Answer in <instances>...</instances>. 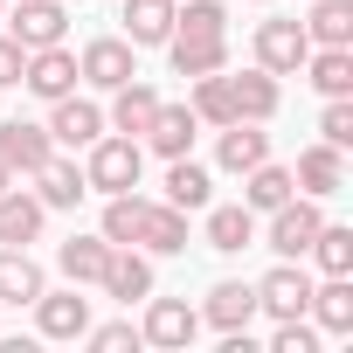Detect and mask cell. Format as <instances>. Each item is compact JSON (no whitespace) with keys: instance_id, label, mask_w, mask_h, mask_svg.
<instances>
[{"instance_id":"cell-3","label":"cell","mask_w":353,"mask_h":353,"mask_svg":"<svg viewBox=\"0 0 353 353\" xmlns=\"http://www.w3.org/2000/svg\"><path fill=\"white\" fill-rule=\"evenodd\" d=\"M21 90H35L42 104L70 97V90H77V56H70L63 42H49V49H28V63H21Z\"/></svg>"},{"instance_id":"cell-21","label":"cell","mask_w":353,"mask_h":353,"mask_svg":"<svg viewBox=\"0 0 353 353\" xmlns=\"http://www.w3.org/2000/svg\"><path fill=\"white\" fill-rule=\"evenodd\" d=\"M139 243L152 256H181L188 250V208H173V201H152L145 222H139Z\"/></svg>"},{"instance_id":"cell-19","label":"cell","mask_w":353,"mask_h":353,"mask_svg":"<svg viewBox=\"0 0 353 353\" xmlns=\"http://www.w3.org/2000/svg\"><path fill=\"white\" fill-rule=\"evenodd\" d=\"M173 8H181V0H125V42L132 49H159L173 35Z\"/></svg>"},{"instance_id":"cell-41","label":"cell","mask_w":353,"mask_h":353,"mask_svg":"<svg viewBox=\"0 0 353 353\" xmlns=\"http://www.w3.org/2000/svg\"><path fill=\"white\" fill-rule=\"evenodd\" d=\"M0 8H8V0H0Z\"/></svg>"},{"instance_id":"cell-1","label":"cell","mask_w":353,"mask_h":353,"mask_svg":"<svg viewBox=\"0 0 353 353\" xmlns=\"http://www.w3.org/2000/svg\"><path fill=\"white\" fill-rule=\"evenodd\" d=\"M139 166H145V152H139V139H90V166H83V181L97 188V194H125V188H139Z\"/></svg>"},{"instance_id":"cell-36","label":"cell","mask_w":353,"mask_h":353,"mask_svg":"<svg viewBox=\"0 0 353 353\" xmlns=\"http://www.w3.org/2000/svg\"><path fill=\"white\" fill-rule=\"evenodd\" d=\"M319 139L325 145H353V97H325V118H319Z\"/></svg>"},{"instance_id":"cell-39","label":"cell","mask_w":353,"mask_h":353,"mask_svg":"<svg viewBox=\"0 0 353 353\" xmlns=\"http://www.w3.org/2000/svg\"><path fill=\"white\" fill-rule=\"evenodd\" d=\"M21 63H28V49H21L14 35H0V90H8V83H21Z\"/></svg>"},{"instance_id":"cell-33","label":"cell","mask_w":353,"mask_h":353,"mask_svg":"<svg viewBox=\"0 0 353 353\" xmlns=\"http://www.w3.org/2000/svg\"><path fill=\"white\" fill-rule=\"evenodd\" d=\"M194 118L201 125H236V104H229V77L222 70H208V77H194Z\"/></svg>"},{"instance_id":"cell-27","label":"cell","mask_w":353,"mask_h":353,"mask_svg":"<svg viewBox=\"0 0 353 353\" xmlns=\"http://www.w3.org/2000/svg\"><path fill=\"white\" fill-rule=\"evenodd\" d=\"M111 250H118V243H104V236H70V243L56 250V263H63L70 284H97L104 263H111Z\"/></svg>"},{"instance_id":"cell-40","label":"cell","mask_w":353,"mask_h":353,"mask_svg":"<svg viewBox=\"0 0 353 353\" xmlns=\"http://www.w3.org/2000/svg\"><path fill=\"white\" fill-rule=\"evenodd\" d=\"M8 188H14V173H8V159H0V194H8Z\"/></svg>"},{"instance_id":"cell-6","label":"cell","mask_w":353,"mask_h":353,"mask_svg":"<svg viewBox=\"0 0 353 353\" xmlns=\"http://www.w3.org/2000/svg\"><path fill=\"white\" fill-rule=\"evenodd\" d=\"M305 305H312V277L298 270V256H284V263L256 284V312H270V319H305Z\"/></svg>"},{"instance_id":"cell-15","label":"cell","mask_w":353,"mask_h":353,"mask_svg":"<svg viewBox=\"0 0 353 353\" xmlns=\"http://www.w3.org/2000/svg\"><path fill=\"white\" fill-rule=\"evenodd\" d=\"M166 56H173V77H208L229 63V35H166Z\"/></svg>"},{"instance_id":"cell-32","label":"cell","mask_w":353,"mask_h":353,"mask_svg":"<svg viewBox=\"0 0 353 353\" xmlns=\"http://www.w3.org/2000/svg\"><path fill=\"white\" fill-rule=\"evenodd\" d=\"M166 201L173 208H208V166H194L188 152L166 166Z\"/></svg>"},{"instance_id":"cell-17","label":"cell","mask_w":353,"mask_h":353,"mask_svg":"<svg viewBox=\"0 0 353 353\" xmlns=\"http://www.w3.org/2000/svg\"><path fill=\"white\" fill-rule=\"evenodd\" d=\"M97 284H104V291H111V298H118V305H132V298H152V263H145V256H139V250H132V243H118V250H111V263H104V277H97Z\"/></svg>"},{"instance_id":"cell-30","label":"cell","mask_w":353,"mask_h":353,"mask_svg":"<svg viewBox=\"0 0 353 353\" xmlns=\"http://www.w3.org/2000/svg\"><path fill=\"white\" fill-rule=\"evenodd\" d=\"M325 332H353V284L346 277H325V284H312V305H305Z\"/></svg>"},{"instance_id":"cell-35","label":"cell","mask_w":353,"mask_h":353,"mask_svg":"<svg viewBox=\"0 0 353 353\" xmlns=\"http://www.w3.org/2000/svg\"><path fill=\"white\" fill-rule=\"evenodd\" d=\"M173 28L181 35H229V8L222 0H188V8H173Z\"/></svg>"},{"instance_id":"cell-11","label":"cell","mask_w":353,"mask_h":353,"mask_svg":"<svg viewBox=\"0 0 353 353\" xmlns=\"http://www.w3.org/2000/svg\"><path fill=\"white\" fill-rule=\"evenodd\" d=\"M63 28H70L63 0H21L14 21H8V35H14L21 49H49V42H63Z\"/></svg>"},{"instance_id":"cell-9","label":"cell","mask_w":353,"mask_h":353,"mask_svg":"<svg viewBox=\"0 0 353 353\" xmlns=\"http://www.w3.org/2000/svg\"><path fill=\"white\" fill-rule=\"evenodd\" d=\"M49 139H56V145H90V139H104V111L70 90V97L49 104Z\"/></svg>"},{"instance_id":"cell-28","label":"cell","mask_w":353,"mask_h":353,"mask_svg":"<svg viewBox=\"0 0 353 353\" xmlns=\"http://www.w3.org/2000/svg\"><path fill=\"white\" fill-rule=\"evenodd\" d=\"M305 77H312L319 97H353V49H312Z\"/></svg>"},{"instance_id":"cell-14","label":"cell","mask_w":353,"mask_h":353,"mask_svg":"<svg viewBox=\"0 0 353 353\" xmlns=\"http://www.w3.org/2000/svg\"><path fill=\"white\" fill-rule=\"evenodd\" d=\"M194 132H201V118H194V104H159L152 111V125L139 132L152 152H166V159H181L188 145H194Z\"/></svg>"},{"instance_id":"cell-23","label":"cell","mask_w":353,"mask_h":353,"mask_svg":"<svg viewBox=\"0 0 353 353\" xmlns=\"http://www.w3.org/2000/svg\"><path fill=\"white\" fill-rule=\"evenodd\" d=\"M215 159H222L229 173H250L256 159H270V132H263V125H250V118H236V125H222Z\"/></svg>"},{"instance_id":"cell-5","label":"cell","mask_w":353,"mask_h":353,"mask_svg":"<svg viewBox=\"0 0 353 353\" xmlns=\"http://www.w3.org/2000/svg\"><path fill=\"white\" fill-rule=\"evenodd\" d=\"M319 222H325V215H319L312 194H305V201H298V194L277 201V208H270V250H277V256H305L312 236H319Z\"/></svg>"},{"instance_id":"cell-7","label":"cell","mask_w":353,"mask_h":353,"mask_svg":"<svg viewBox=\"0 0 353 353\" xmlns=\"http://www.w3.org/2000/svg\"><path fill=\"white\" fill-rule=\"evenodd\" d=\"M291 181H298V194H312V201H325V194H339L346 188V152L339 145H305L298 152V166H291Z\"/></svg>"},{"instance_id":"cell-37","label":"cell","mask_w":353,"mask_h":353,"mask_svg":"<svg viewBox=\"0 0 353 353\" xmlns=\"http://www.w3.org/2000/svg\"><path fill=\"white\" fill-rule=\"evenodd\" d=\"M270 353H319V332H312L305 319H277V339H270Z\"/></svg>"},{"instance_id":"cell-20","label":"cell","mask_w":353,"mask_h":353,"mask_svg":"<svg viewBox=\"0 0 353 353\" xmlns=\"http://www.w3.org/2000/svg\"><path fill=\"white\" fill-rule=\"evenodd\" d=\"M298 194V181H291V166H270V159H256L250 173H243V208L250 215H270L277 201H291Z\"/></svg>"},{"instance_id":"cell-4","label":"cell","mask_w":353,"mask_h":353,"mask_svg":"<svg viewBox=\"0 0 353 353\" xmlns=\"http://www.w3.org/2000/svg\"><path fill=\"white\" fill-rule=\"evenodd\" d=\"M77 77H83V83H97V90H118V83H132V77H139V63H132V42H125V35H97V42L77 56Z\"/></svg>"},{"instance_id":"cell-16","label":"cell","mask_w":353,"mask_h":353,"mask_svg":"<svg viewBox=\"0 0 353 353\" xmlns=\"http://www.w3.org/2000/svg\"><path fill=\"white\" fill-rule=\"evenodd\" d=\"M83 194H90V181H83L77 159H56V152H49V159L35 166V201H42V208H77Z\"/></svg>"},{"instance_id":"cell-22","label":"cell","mask_w":353,"mask_h":353,"mask_svg":"<svg viewBox=\"0 0 353 353\" xmlns=\"http://www.w3.org/2000/svg\"><path fill=\"white\" fill-rule=\"evenodd\" d=\"M42 201L35 194H21V188H8V194H0V243H8V250H28L35 236H42Z\"/></svg>"},{"instance_id":"cell-25","label":"cell","mask_w":353,"mask_h":353,"mask_svg":"<svg viewBox=\"0 0 353 353\" xmlns=\"http://www.w3.org/2000/svg\"><path fill=\"white\" fill-rule=\"evenodd\" d=\"M305 35L312 49H353V0H312Z\"/></svg>"},{"instance_id":"cell-29","label":"cell","mask_w":353,"mask_h":353,"mask_svg":"<svg viewBox=\"0 0 353 353\" xmlns=\"http://www.w3.org/2000/svg\"><path fill=\"white\" fill-rule=\"evenodd\" d=\"M256 243V215L236 201V208H208V250H222V256H236V250H250Z\"/></svg>"},{"instance_id":"cell-8","label":"cell","mask_w":353,"mask_h":353,"mask_svg":"<svg viewBox=\"0 0 353 353\" xmlns=\"http://www.w3.org/2000/svg\"><path fill=\"white\" fill-rule=\"evenodd\" d=\"M35 325L49 332V339H83L90 332V298L70 284V291H42L35 298Z\"/></svg>"},{"instance_id":"cell-18","label":"cell","mask_w":353,"mask_h":353,"mask_svg":"<svg viewBox=\"0 0 353 353\" xmlns=\"http://www.w3.org/2000/svg\"><path fill=\"white\" fill-rule=\"evenodd\" d=\"M42 291H49L42 263H35L28 250H8V243H0V305H35Z\"/></svg>"},{"instance_id":"cell-26","label":"cell","mask_w":353,"mask_h":353,"mask_svg":"<svg viewBox=\"0 0 353 353\" xmlns=\"http://www.w3.org/2000/svg\"><path fill=\"white\" fill-rule=\"evenodd\" d=\"M152 111H159V90H152V83H139V77H132V83H118V90H111V125H118L125 139H139V132L152 125Z\"/></svg>"},{"instance_id":"cell-24","label":"cell","mask_w":353,"mask_h":353,"mask_svg":"<svg viewBox=\"0 0 353 353\" xmlns=\"http://www.w3.org/2000/svg\"><path fill=\"white\" fill-rule=\"evenodd\" d=\"M201 319H208V325H222V332H243V325L256 319V284H236V277H229V284H215V291H208V305H201Z\"/></svg>"},{"instance_id":"cell-2","label":"cell","mask_w":353,"mask_h":353,"mask_svg":"<svg viewBox=\"0 0 353 353\" xmlns=\"http://www.w3.org/2000/svg\"><path fill=\"white\" fill-rule=\"evenodd\" d=\"M305 56H312L305 21H263V28H256V63H263L270 77H298Z\"/></svg>"},{"instance_id":"cell-34","label":"cell","mask_w":353,"mask_h":353,"mask_svg":"<svg viewBox=\"0 0 353 353\" xmlns=\"http://www.w3.org/2000/svg\"><path fill=\"white\" fill-rule=\"evenodd\" d=\"M145 208H152V201H139L132 188H125V194H111V201H104V229H97V236H104V243H139Z\"/></svg>"},{"instance_id":"cell-13","label":"cell","mask_w":353,"mask_h":353,"mask_svg":"<svg viewBox=\"0 0 353 353\" xmlns=\"http://www.w3.org/2000/svg\"><path fill=\"white\" fill-rule=\"evenodd\" d=\"M229 104H236V118H250V125H263V118H277V104H284V90H277V77L256 63V70H243V77H229Z\"/></svg>"},{"instance_id":"cell-10","label":"cell","mask_w":353,"mask_h":353,"mask_svg":"<svg viewBox=\"0 0 353 353\" xmlns=\"http://www.w3.org/2000/svg\"><path fill=\"white\" fill-rule=\"evenodd\" d=\"M194 332H201V312L181 305V298H152L145 305V325H139V339H152V346H188Z\"/></svg>"},{"instance_id":"cell-31","label":"cell","mask_w":353,"mask_h":353,"mask_svg":"<svg viewBox=\"0 0 353 353\" xmlns=\"http://www.w3.org/2000/svg\"><path fill=\"white\" fill-rule=\"evenodd\" d=\"M305 256H319V270H325V277H353V229L319 222V236H312V250H305Z\"/></svg>"},{"instance_id":"cell-12","label":"cell","mask_w":353,"mask_h":353,"mask_svg":"<svg viewBox=\"0 0 353 353\" xmlns=\"http://www.w3.org/2000/svg\"><path fill=\"white\" fill-rule=\"evenodd\" d=\"M49 152H56L49 125H28V118H8V125H0V159H8V173H35Z\"/></svg>"},{"instance_id":"cell-38","label":"cell","mask_w":353,"mask_h":353,"mask_svg":"<svg viewBox=\"0 0 353 353\" xmlns=\"http://www.w3.org/2000/svg\"><path fill=\"white\" fill-rule=\"evenodd\" d=\"M90 346H97V353H125V346H139V325H97Z\"/></svg>"}]
</instances>
